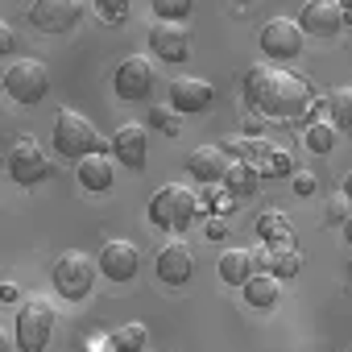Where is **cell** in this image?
Here are the masks:
<instances>
[{
  "label": "cell",
  "mask_w": 352,
  "mask_h": 352,
  "mask_svg": "<svg viewBox=\"0 0 352 352\" xmlns=\"http://www.w3.org/2000/svg\"><path fill=\"white\" fill-rule=\"evenodd\" d=\"M311 83L286 67H270V63H253L245 71V100L249 108H257L261 116H302L311 108Z\"/></svg>",
  "instance_id": "1"
},
{
  "label": "cell",
  "mask_w": 352,
  "mask_h": 352,
  "mask_svg": "<svg viewBox=\"0 0 352 352\" xmlns=\"http://www.w3.org/2000/svg\"><path fill=\"white\" fill-rule=\"evenodd\" d=\"M199 195L187 187V183H166L153 199H149V220L166 232H183L195 224V212H199Z\"/></svg>",
  "instance_id": "2"
},
{
  "label": "cell",
  "mask_w": 352,
  "mask_h": 352,
  "mask_svg": "<svg viewBox=\"0 0 352 352\" xmlns=\"http://www.w3.org/2000/svg\"><path fill=\"white\" fill-rule=\"evenodd\" d=\"M104 137H100V129L87 120V116H79V112H58V120H54V149L63 153V157H75V166L83 162V157H96V153H104Z\"/></svg>",
  "instance_id": "3"
},
{
  "label": "cell",
  "mask_w": 352,
  "mask_h": 352,
  "mask_svg": "<svg viewBox=\"0 0 352 352\" xmlns=\"http://www.w3.org/2000/svg\"><path fill=\"white\" fill-rule=\"evenodd\" d=\"M58 323V307L46 294H30L17 311V348L21 352H46Z\"/></svg>",
  "instance_id": "4"
},
{
  "label": "cell",
  "mask_w": 352,
  "mask_h": 352,
  "mask_svg": "<svg viewBox=\"0 0 352 352\" xmlns=\"http://www.w3.org/2000/svg\"><path fill=\"white\" fill-rule=\"evenodd\" d=\"M50 278H54V290H58L67 302H79V298H87L91 286H96V261H91L87 253H79V249H67V253L54 261Z\"/></svg>",
  "instance_id": "5"
},
{
  "label": "cell",
  "mask_w": 352,
  "mask_h": 352,
  "mask_svg": "<svg viewBox=\"0 0 352 352\" xmlns=\"http://www.w3.org/2000/svg\"><path fill=\"white\" fill-rule=\"evenodd\" d=\"M5 91L17 104H42L50 91V71L42 58H13L5 67Z\"/></svg>",
  "instance_id": "6"
},
{
  "label": "cell",
  "mask_w": 352,
  "mask_h": 352,
  "mask_svg": "<svg viewBox=\"0 0 352 352\" xmlns=\"http://www.w3.org/2000/svg\"><path fill=\"white\" fill-rule=\"evenodd\" d=\"M9 174H13L21 187L42 183L46 174H50V157H46V149H42L34 137H17V145L9 149Z\"/></svg>",
  "instance_id": "7"
},
{
  "label": "cell",
  "mask_w": 352,
  "mask_h": 352,
  "mask_svg": "<svg viewBox=\"0 0 352 352\" xmlns=\"http://www.w3.org/2000/svg\"><path fill=\"white\" fill-rule=\"evenodd\" d=\"M166 100H170V108L179 112V116H187V112H208L212 100H216V87H212L208 79H199V75H179V79H170Z\"/></svg>",
  "instance_id": "8"
},
{
  "label": "cell",
  "mask_w": 352,
  "mask_h": 352,
  "mask_svg": "<svg viewBox=\"0 0 352 352\" xmlns=\"http://www.w3.org/2000/svg\"><path fill=\"white\" fill-rule=\"evenodd\" d=\"M153 63L145 58V54H129L120 67H116V75H112V87H116V96L120 100H145L149 91H153Z\"/></svg>",
  "instance_id": "9"
},
{
  "label": "cell",
  "mask_w": 352,
  "mask_h": 352,
  "mask_svg": "<svg viewBox=\"0 0 352 352\" xmlns=\"http://www.w3.org/2000/svg\"><path fill=\"white\" fill-rule=\"evenodd\" d=\"M302 38L307 34H302V25L294 17H270L261 25V50L270 58H294L302 50Z\"/></svg>",
  "instance_id": "10"
},
{
  "label": "cell",
  "mask_w": 352,
  "mask_h": 352,
  "mask_svg": "<svg viewBox=\"0 0 352 352\" xmlns=\"http://www.w3.org/2000/svg\"><path fill=\"white\" fill-rule=\"evenodd\" d=\"M298 25L311 38H336L344 30V5L340 0H307L298 9Z\"/></svg>",
  "instance_id": "11"
},
{
  "label": "cell",
  "mask_w": 352,
  "mask_h": 352,
  "mask_svg": "<svg viewBox=\"0 0 352 352\" xmlns=\"http://www.w3.org/2000/svg\"><path fill=\"white\" fill-rule=\"evenodd\" d=\"M153 270H157V278H162L166 286H183V282H191V274H195V253H191L183 241H170V245L157 249Z\"/></svg>",
  "instance_id": "12"
},
{
  "label": "cell",
  "mask_w": 352,
  "mask_h": 352,
  "mask_svg": "<svg viewBox=\"0 0 352 352\" xmlns=\"http://www.w3.org/2000/svg\"><path fill=\"white\" fill-rule=\"evenodd\" d=\"M108 149H112V162H120V166H129V170H141L145 157H149L145 129H141V124H120V129L108 137Z\"/></svg>",
  "instance_id": "13"
},
{
  "label": "cell",
  "mask_w": 352,
  "mask_h": 352,
  "mask_svg": "<svg viewBox=\"0 0 352 352\" xmlns=\"http://www.w3.org/2000/svg\"><path fill=\"white\" fill-rule=\"evenodd\" d=\"M149 50L162 63H183L191 54V38H187L183 25H174V21H153L149 25Z\"/></svg>",
  "instance_id": "14"
},
{
  "label": "cell",
  "mask_w": 352,
  "mask_h": 352,
  "mask_svg": "<svg viewBox=\"0 0 352 352\" xmlns=\"http://www.w3.org/2000/svg\"><path fill=\"white\" fill-rule=\"evenodd\" d=\"M83 9H87V5H79V0H38L30 17H34L38 30H46V34H63V30H71V25L83 17Z\"/></svg>",
  "instance_id": "15"
},
{
  "label": "cell",
  "mask_w": 352,
  "mask_h": 352,
  "mask_svg": "<svg viewBox=\"0 0 352 352\" xmlns=\"http://www.w3.org/2000/svg\"><path fill=\"white\" fill-rule=\"evenodd\" d=\"M137 270H141V253H137V245H129V241H108V245L100 249V274H104V278H112V282H129Z\"/></svg>",
  "instance_id": "16"
},
{
  "label": "cell",
  "mask_w": 352,
  "mask_h": 352,
  "mask_svg": "<svg viewBox=\"0 0 352 352\" xmlns=\"http://www.w3.org/2000/svg\"><path fill=\"white\" fill-rule=\"evenodd\" d=\"M228 166H232V157H228L224 145H199V149L187 157V170L195 174L199 183H208V187L228 179Z\"/></svg>",
  "instance_id": "17"
},
{
  "label": "cell",
  "mask_w": 352,
  "mask_h": 352,
  "mask_svg": "<svg viewBox=\"0 0 352 352\" xmlns=\"http://www.w3.org/2000/svg\"><path fill=\"white\" fill-rule=\"evenodd\" d=\"M216 274L224 286H249L257 278V265H253V249H224L220 261H216Z\"/></svg>",
  "instance_id": "18"
},
{
  "label": "cell",
  "mask_w": 352,
  "mask_h": 352,
  "mask_svg": "<svg viewBox=\"0 0 352 352\" xmlns=\"http://www.w3.org/2000/svg\"><path fill=\"white\" fill-rule=\"evenodd\" d=\"M75 174H79V187L83 191H108L112 179H116V162L108 153H96V157H83L75 166Z\"/></svg>",
  "instance_id": "19"
},
{
  "label": "cell",
  "mask_w": 352,
  "mask_h": 352,
  "mask_svg": "<svg viewBox=\"0 0 352 352\" xmlns=\"http://www.w3.org/2000/svg\"><path fill=\"white\" fill-rule=\"evenodd\" d=\"M257 236L270 249H282V245H294V224L282 212H265V216H257Z\"/></svg>",
  "instance_id": "20"
},
{
  "label": "cell",
  "mask_w": 352,
  "mask_h": 352,
  "mask_svg": "<svg viewBox=\"0 0 352 352\" xmlns=\"http://www.w3.org/2000/svg\"><path fill=\"white\" fill-rule=\"evenodd\" d=\"M278 298H282V278H274V274H257V278L245 286V302L257 307V311L278 307Z\"/></svg>",
  "instance_id": "21"
},
{
  "label": "cell",
  "mask_w": 352,
  "mask_h": 352,
  "mask_svg": "<svg viewBox=\"0 0 352 352\" xmlns=\"http://www.w3.org/2000/svg\"><path fill=\"white\" fill-rule=\"evenodd\" d=\"M257 183H261V170H257L253 162H245V157H232L228 179H224L228 195H253V191H257Z\"/></svg>",
  "instance_id": "22"
},
{
  "label": "cell",
  "mask_w": 352,
  "mask_h": 352,
  "mask_svg": "<svg viewBox=\"0 0 352 352\" xmlns=\"http://www.w3.org/2000/svg\"><path fill=\"white\" fill-rule=\"evenodd\" d=\"M327 112H331V124L340 133H352V83L348 87H336L327 96Z\"/></svg>",
  "instance_id": "23"
},
{
  "label": "cell",
  "mask_w": 352,
  "mask_h": 352,
  "mask_svg": "<svg viewBox=\"0 0 352 352\" xmlns=\"http://www.w3.org/2000/svg\"><path fill=\"white\" fill-rule=\"evenodd\" d=\"M302 270V253L294 245H282V249H270V274L274 278H290Z\"/></svg>",
  "instance_id": "24"
},
{
  "label": "cell",
  "mask_w": 352,
  "mask_h": 352,
  "mask_svg": "<svg viewBox=\"0 0 352 352\" xmlns=\"http://www.w3.org/2000/svg\"><path fill=\"white\" fill-rule=\"evenodd\" d=\"M336 141H340V129L327 124V120H315V124L307 129V149H311V153H331Z\"/></svg>",
  "instance_id": "25"
},
{
  "label": "cell",
  "mask_w": 352,
  "mask_h": 352,
  "mask_svg": "<svg viewBox=\"0 0 352 352\" xmlns=\"http://www.w3.org/2000/svg\"><path fill=\"white\" fill-rule=\"evenodd\" d=\"M145 340H149L145 323H124V327H116V331H112V348H116V352H141V348H145Z\"/></svg>",
  "instance_id": "26"
},
{
  "label": "cell",
  "mask_w": 352,
  "mask_h": 352,
  "mask_svg": "<svg viewBox=\"0 0 352 352\" xmlns=\"http://www.w3.org/2000/svg\"><path fill=\"white\" fill-rule=\"evenodd\" d=\"M191 0H157L153 5V13H157V21H174V25H183L187 17H191Z\"/></svg>",
  "instance_id": "27"
},
{
  "label": "cell",
  "mask_w": 352,
  "mask_h": 352,
  "mask_svg": "<svg viewBox=\"0 0 352 352\" xmlns=\"http://www.w3.org/2000/svg\"><path fill=\"white\" fill-rule=\"evenodd\" d=\"M261 174H274V179H282V174H298L294 170V157L286 149H270L265 162H261Z\"/></svg>",
  "instance_id": "28"
},
{
  "label": "cell",
  "mask_w": 352,
  "mask_h": 352,
  "mask_svg": "<svg viewBox=\"0 0 352 352\" xmlns=\"http://www.w3.org/2000/svg\"><path fill=\"white\" fill-rule=\"evenodd\" d=\"M149 124L162 129V133H179V112H174V108H153L149 112Z\"/></svg>",
  "instance_id": "29"
},
{
  "label": "cell",
  "mask_w": 352,
  "mask_h": 352,
  "mask_svg": "<svg viewBox=\"0 0 352 352\" xmlns=\"http://www.w3.org/2000/svg\"><path fill=\"white\" fill-rule=\"evenodd\" d=\"M204 232H208L212 241H224V236H228V220H224V216H212V220L204 224Z\"/></svg>",
  "instance_id": "30"
},
{
  "label": "cell",
  "mask_w": 352,
  "mask_h": 352,
  "mask_svg": "<svg viewBox=\"0 0 352 352\" xmlns=\"http://www.w3.org/2000/svg\"><path fill=\"white\" fill-rule=\"evenodd\" d=\"M294 191H298V195H315V174H311V170H298V174H294Z\"/></svg>",
  "instance_id": "31"
},
{
  "label": "cell",
  "mask_w": 352,
  "mask_h": 352,
  "mask_svg": "<svg viewBox=\"0 0 352 352\" xmlns=\"http://www.w3.org/2000/svg\"><path fill=\"white\" fill-rule=\"evenodd\" d=\"M344 204H348V199H331V204H327V220H348L352 212H344Z\"/></svg>",
  "instance_id": "32"
},
{
  "label": "cell",
  "mask_w": 352,
  "mask_h": 352,
  "mask_svg": "<svg viewBox=\"0 0 352 352\" xmlns=\"http://www.w3.org/2000/svg\"><path fill=\"white\" fill-rule=\"evenodd\" d=\"M100 9H104L108 21H120V5H100Z\"/></svg>",
  "instance_id": "33"
},
{
  "label": "cell",
  "mask_w": 352,
  "mask_h": 352,
  "mask_svg": "<svg viewBox=\"0 0 352 352\" xmlns=\"http://www.w3.org/2000/svg\"><path fill=\"white\" fill-rule=\"evenodd\" d=\"M344 199H348V204H352V170H348V174H344Z\"/></svg>",
  "instance_id": "34"
},
{
  "label": "cell",
  "mask_w": 352,
  "mask_h": 352,
  "mask_svg": "<svg viewBox=\"0 0 352 352\" xmlns=\"http://www.w3.org/2000/svg\"><path fill=\"white\" fill-rule=\"evenodd\" d=\"M344 236H348V245H352V216L344 220Z\"/></svg>",
  "instance_id": "35"
},
{
  "label": "cell",
  "mask_w": 352,
  "mask_h": 352,
  "mask_svg": "<svg viewBox=\"0 0 352 352\" xmlns=\"http://www.w3.org/2000/svg\"><path fill=\"white\" fill-rule=\"evenodd\" d=\"M344 25H352V5H344Z\"/></svg>",
  "instance_id": "36"
}]
</instances>
